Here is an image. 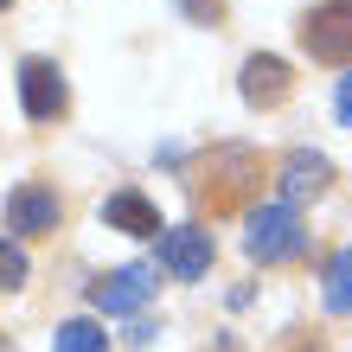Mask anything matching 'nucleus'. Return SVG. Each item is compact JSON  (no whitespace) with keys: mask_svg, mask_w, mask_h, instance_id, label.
I'll return each mask as SVG.
<instances>
[{"mask_svg":"<svg viewBox=\"0 0 352 352\" xmlns=\"http://www.w3.org/2000/svg\"><path fill=\"white\" fill-rule=\"evenodd\" d=\"M243 250H250V263H288V256H301L307 231H301L295 205H256L250 231H243Z\"/></svg>","mask_w":352,"mask_h":352,"instance_id":"obj_1","label":"nucleus"},{"mask_svg":"<svg viewBox=\"0 0 352 352\" xmlns=\"http://www.w3.org/2000/svg\"><path fill=\"white\" fill-rule=\"evenodd\" d=\"M301 45L314 65H352V0H320L301 19Z\"/></svg>","mask_w":352,"mask_h":352,"instance_id":"obj_2","label":"nucleus"},{"mask_svg":"<svg viewBox=\"0 0 352 352\" xmlns=\"http://www.w3.org/2000/svg\"><path fill=\"white\" fill-rule=\"evenodd\" d=\"M58 218H65V199H58L52 186L26 179V186L7 192V231L13 237H45V231H58Z\"/></svg>","mask_w":352,"mask_h":352,"instance_id":"obj_3","label":"nucleus"},{"mask_svg":"<svg viewBox=\"0 0 352 352\" xmlns=\"http://www.w3.org/2000/svg\"><path fill=\"white\" fill-rule=\"evenodd\" d=\"M256 173H263V167H256L250 148H218V154H212V179H205L199 192L212 199V212H231V205H243V192L256 186Z\"/></svg>","mask_w":352,"mask_h":352,"instance_id":"obj_4","label":"nucleus"},{"mask_svg":"<svg viewBox=\"0 0 352 352\" xmlns=\"http://www.w3.org/2000/svg\"><path fill=\"white\" fill-rule=\"evenodd\" d=\"M65 102H71V90H65V71H58L52 58H26V65H19V109L32 122L65 116Z\"/></svg>","mask_w":352,"mask_h":352,"instance_id":"obj_5","label":"nucleus"},{"mask_svg":"<svg viewBox=\"0 0 352 352\" xmlns=\"http://www.w3.org/2000/svg\"><path fill=\"white\" fill-rule=\"evenodd\" d=\"M160 269L179 282H199L205 269H212V231H199V224H179V231L160 237Z\"/></svg>","mask_w":352,"mask_h":352,"instance_id":"obj_6","label":"nucleus"},{"mask_svg":"<svg viewBox=\"0 0 352 352\" xmlns=\"http://www.w3.org/2000/svg\"><path fill=\"white\" fill-rule=\"evenodd\" d=\"M148 269H141V263H129V269H109V276H96L90 282V301L102 307V314H135V307L141 301H148Z\"/></svg>","mask_w":352,"mask_h":352,"instance_id":"obj_7","label":"nucleus"},{"mask_svg":"<svg viewBox=\"0 0 352 352\" xmlns=\"http://www.w3.org/2000/svg\"><path fill=\"white\" fill-rule=\"evenodd\" d=\"M288 90H295V77H288L282 58H269V52L243 58V102L250 109H276V102H288Z\"/></svg>","mask_w":352,"mask_h":352,"instance_id":"obj_8","label":"nucleus"},{"mask_svg":"<svg viewBox=\"0 0 352 352\" xmlns=\"http://www.w3.org/2000/svg\"><path fill=\"white\" fill-rule=\"evenodd\" d=\"M327 186H333V167H327V154H307V148H295L282 160V205H301V199H320Z\"/></svg>","mask_w":352,"mask_h":352,"instance_id":"obj_9","label":"nucleus"},{"mask_svg":"<svg viewBox=\"0 0 352 352\" xmlns=\"http://www.w3.org/2000/svg\"><path fill=\"white\" fill-rule=\"evenodd\" d=\"M102 224L122 237H160V212H154V199H141V192H109L102 199Z\"/></svg>","mask_w":352,"mask_h":352,"instance_id":"obj_10","label":"nucleus"},{"mask_svg":"<svg viewBox=\"0 0 352 352\" xmlns=\"http://www.w3.org/2000/svg\"><path fill=\"white\" fill-rule=\"evenodd\" d=\"M52 352H109V333L96 320H65L52 333Z\"/></svg>","mask_w":352,"mask_h":352,"instance_id":"obj_11","label":"nucleus"},{"mask_svg":"<svg viewBox=\"0 0 352 352\" xmlns=\"http://www.w3.org/2000/svg\"><path fill=\"white\" fill-rule=\"evenodd\" d=\"M327 314H352V250L327 263Z\"/></svg>","mask_w":352,"mask_h":352,"instance_id":"obj_12","label":"nucleus"},{"mask_svg":"<svg viewBox=\"0 0 352 352\" xmlns=\"http://www.w3.org/2000/svg\"><path fill=\"white\" fill-rule=\"evenodd\" d=\"M13 288H26V256L0 237V295H13Z\"/></svg>","mask_w":352,"mask_h":352,"instance_id":"obj_13","label":"nucleus"},{"mask_svg":"<svg viewBox=\"0 0 352 352\" xmlns=\"http://www.w3.org/2000/svg\"><path fill=\"white\" fill-rule=\"evenodd\" d=\"M179 13L192 26H224V0H179Z\"/></svg>","mask_w":352,"mask_h":352,"instance_id":"obj_14","label":"nucleus"},{"mask_svg":"<svg viewBox=\"0 0 352 352\" xmlns=\"http://www.w3.org/2000/svg\"><path fill=\"white\" fill-rule=\"evenodd\" d=\"M340 122H346V129H352V71L340 77Z\"/></svg>","mask_w":352,"mask_h":352,"instance_id":"obj_15","label":"nucleus"},{"mask_svg":"<svg viewBox=\"0 0 352 352\" xmlns=\"http://www.w3.org/2000/svg\"><path fill=\"white\" fill-rule=\"evenodd\" d=\"M7 7H13V0H0V13H7Z\"/></svg>","mask_w":352,"mask_h":352,"instance_id":"obj_16","label":"nucleus"},{"mask_svg":"<svg viewBox=\"0 0 352 352\" xmlns=\"http://www.w3.org/2000/svg\"><path fill=\"white\" fill-rule=\"evenodd\" d=\"M0 352H7V346H0Z\"/></svg>","mask_w":352,"mask_h":352,"instance_id":"obj_17","label":"nucleus"}]
</instances>
